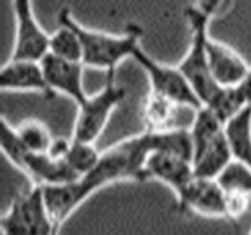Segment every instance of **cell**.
<instances>
[{
    "label": "cell",
    "instance_id": "1",
    "mask_svg": "<svg viewBox=\"0 0 251 235\" xmlns=\"http://www.w3.org/2000/svg\"><path fill=\"white\" fill-rule=\"evenodd\" d=\"M153 152L150 131L118 141L101 152L99 163L79 180L54 187H43L53 222L60 227L88 197L119 181H147L146 162Z\"/></svg>",
    "mask_w": 251,
    "mask_h": 235
},
{
    "label": "cell",
    "instance_id": "2",
    "mask_svg": "<svg viewBox=\"0 0 251 235\" xmlns=\"http://www.w3.org/2000/svg\"><path fill=\"white\" fill-rule=\"evenodd\" d=\"M221 3L203 1L184 7V16L190 26V46L178 68L190 81L199 100L204 106L222 88L212 78L207 62V41L210 37V19Z\"/></svg>",
    "mask_w": 251,
    "mask_h": 235
},
{
    "label": "cell",
    "instance_id": "3",
    "mask_svg": "<svg viewBox=\"0 0 251 235\" xmlns=\"http://www.w3.org/2000/svg\"><path fill=\"white\" fill-rule=\"evenodd\" d=\"M190 130L193 143L191 163L196 177L216 180L234 160L225 124L206 106L196 110Z\"/></svg>",
    "mask_w": 251,
    "mask_h": 235
},
{
    "label": "cell",
    "instance_id": "4",
    "mask_svg": "<svg viewBox=\"0 0 251 235\" xmlns=\"http://www.w3.org/2000/svg\"><path fill=\"white\" fill-rule=\"evenodd\" d=\"M68 19L75 28L82 44V65L103 69L106 74H116V68L141 46V26L128 24L124 34H112L91 29L79 24L68 9Z\"/></svg>",
    "mask_w": 251,
    "mask_h": 235
},
{
    "label": "cell",
    "instance_id": "5",
    "mask_svg": "<svg viewBox=\"0 0 251 235\" xmlns=\"http://www.w3.org/2000/svg\"><path fill=\"white\" fill-rule=\"evenodd\" d=\"M57 231L40 185L19 191L1 216L3 235H56Z\"/></svg>",
    "mask_w": 251,
    "mask_h": 235
},
{
    "label": "cell",
    "instance_id": "6",
    "mask_svg": "<svg viewBox=\"0 0 251 235\" xmlns=\"http://www.w3.org/2000/svg\"><path fill=\"white\" fill-rule=\"evenodd\" d=\"M116 74H106L103 87L96 94H88L78 104L72 138L85 143H96L106 128L112 112L125 99V88L116 82Z\"/></svg>",
    "mask_w": 251,
    "mask_h": 235
},
{
    "label": "cell",
    "instance_id": "7",
    "mask_svg": "<svg viewBox=\"0 0 251 235\" xmlns=\"http://www.w3.org/2000/svg\"><path fill=\"white\" fill-rule=\"evenodd\" d=\"M132 59L144 69L151 93L172 100L178 106H190L194 110L203 106L178 65H168L153 59L141 46L134 52Z\"/></svg>",
    "mask_w": 251,
    "mask_h": 235
},
{
    "label": "cell",
    "instance_id": "8",
    "mask_svg": "<svg viewBox=\"0 0 251 235\" xmlns=\"http://www.w3.org/2000/svg\"><path fill=\"white\" fill-rule=\"evenodd\" d=\"M16 21L15 43L10 59L41 62L50 50V34L38 24L32 4L26 0L12 3Z\"/></svg>",
    "mask_w": 251,
    "mask_h": 235
},
{
    "label": "cell",
    "instance_id": "9",
    "mask_svg": "<svg viewBox=\"0 0 251 235\" xmlns=\"http://www.w3.org/2000/svg\"><path fill=\"white\" fill-rule=\"evenodd\" d=\"M175 197L176 209L182 213L226 219V194L213 178L194 177Z\"/></svg>",
    "mask_w": 251,
    "mask_h": 235
},
{
    "label": "cell",
    "instance_id": "10",
    "mask_svg": "<svg viewBox=\"0 0 251 235\" xmlns=\"http://www.w3.org/2000/svg\"><path fill=\"white\" fill-rule=\"evenodd\" d=\"M207 62L212 78L219 87H238L246 79L250 65L229 44L209 37Z\"/></svg>",
    "mask_w": 251,
    "mask_h": 235
},
{
    "label": "cell",
    "instance_id": "11",
    "mask_svg": "<svg viewBox=\"0 0 251 235\" xmlns=\"http://www.w3.org/2000/svg\"><path fill=\"white\" fill-rule=\"evenodd\" d=\"M41 66L50 90L57 94L71 97L76 106L87 99L84 88V65L81 62H71L53 54H47L41 60Z\"/></svg>",
    "mask_w": 251,
    "mask_h": 235
},
{
    "label": "cell",
    "instance_id": "12",
    "mask_svg": "<svg viewBox=\"0 0 251 235\" xmlns=\"http://www.w3.org/2000/svg\"><path fill=\"white\" fill-rule=\"evenodd\" d=\"M0 88L3 91H37L46 99L56 94L50 90L41 62L9 59L0 69Z\"/></svg>",
    "mask_w": 251,
    "mask_h": 235
},
{
    "label": "cell",
    "instance_id": "13",
    "mask_svg": "<svg viewBox=\"0 0 251 235\" xmlns=\"http://www.w3.org/2000/svg\"><path fill=\"white\" fill-rule=\"evenodd\" d=\"M146 177L147 180H157L166 184L176 196L196 174L191 160L163 152H153L146 162Z\"/></svg>",
    "mask_w": 251,
    "mask_h": 235
},
{
    "label": "cell",
    "instance_id": "14",
    "mask_svg": "<svg viewBox=\"0 0 251 235\" xmlns=\"http://www.w3.org/2000/svg\"><path fill=\"white\" fill-rule=\"evenodd\" d=\"M56 19L57 28L54 29V32L50 34L49 54L65 60L82 63V44L75 28L68 19V7H62L57 12Z\"/></svg>",
    "mask_w": 251,
    "mask_h": 235
},
{
    "label": "cell",
    "instance_id": "15",
    "mask_svg": "<svg viewBox=\"0 0 251 235\" xmlns=\"http://www.w3.org/2000/svg\"><path fill=\"white\" fill-rule=\"evenodd\" d=\"M178 106L172 100H168L154 93H149L141 103V119L146 131H166L175 128L174 121L178 113Z\"/></svg>",
    "mask_w": 251,
    "mask_h": 235
},
{
    "label": "cell",
    "instance_id": "16",
    "mask_svg": "<svg viewBox=\"0 0 251 235\" xmlns=\"http://www.w3.org/2000/svg\"><path fill=\"white\" fill-rule=\"evenodd\" d=\"M225 132L234 160L251 169V104L246 106L225 125Z\"/></svg>",
    "mask_w": 251,
    "mask_h": 235
},
{
    "label": "cell",
    "instance_id": "17",
    "mask_svg": "<svg viewBox=\"0 0 251 235\" xmlns=\"http://www.w3.org/2000/svg\"><path fill=\"white\" fill-rule=\"evenodd\" d=\"M13 128L21 144L29 153H47L54 140L49 127L35 118H26Z\"/></svg>",
    "mask_w": 251,
    "mask_h": 235
},
{
    "label": "cell",
    "instance_id": "18",
    "mask_svg": "<svg viewBox=\"0 0 251 235\" xmlns=\"http://www.w3.org/2000/svg\"><path fill=\"white\" fill-rule=\"evenodd\" d=\"M204 106L209 107L226 125L249 104L238 87H222L215 94V97Z\"/></svg>",
    "mask_w": 251,
    "mask_h": 235
},
{
    "label": "cell",
    "instance_id": "19",
    "mask_svg": "<svg viewBox=\"0 0 251 235\" xmlns=\"http://www.w3.org/2000/svg\"><path fill=\"white\" fill-rule=\"evenodd\" d=\"M101 152H99L94 143L78 141L71 137V146L65 156V162L81 178L88 174L100 160Z\"/></svg>",
    "mask_w": 251,
    "mask_h": 235
},
{
    "label": "cell",
    "instance_id": "20",
    "mask_svg": "<svg viewBox=\"0 0 251 235\" xmlns=\"http://www.w3.org/2000/svg\"><path fill=\"white\" fill-rule=\"evenodd\" d=\"M225 193H240L251 197V169L237 160H232L216 178Z\"/></svg>",
    "mask_w": 251,
    "mask_h": 235
},
{
    "label": "cell",
    "instance_id": "21",
    "mask_svg": "<svg viewBox=\"0 0 251 235\" xmlns=\"http://www.w3.org/2000/svg\"><path fill=\"white\" fill-rule=\"evenodd\" d=\"M226 194V221L232 225L238 224L240 218L250 208V196L240 193H225Z\"/></svg>",
    "mask_w": 251,
    "mask_h": 235
},
{
    "label": "cell",
    "instance_id": "22",
    "mask_svg": "<svg viewBox=\"0 0 251 235\" xmlns=\"http://www.w3.org/2000/svg\"><path fill=\"white\" fill-rule=\"evenodd\" d=\"M238 88L241 90L247 104H251V68L249 74H247V77H246V79L241 82V85H238Z\"/></svg>",
    "mask_w": 251,
    "mask_h": 235
},
{
    "label": "cell",
    "instance_id": "23",
    "mask_svg": "<svg viewBox=\"0 0 251 235\" xmlns=\"http://www.w3.org/2000/svg\"><path fill=\"white\" fill-rule=\"evenodd\" d=\"M237 234H238V235H243V234H241V231H240V233H237ZM246 235H251V230H250V233H249V234H246Z\"/></svg>",
    "mask_w": 251,
    "mask_h": 235
}]
</instances>
